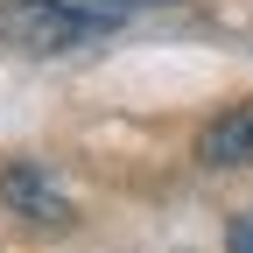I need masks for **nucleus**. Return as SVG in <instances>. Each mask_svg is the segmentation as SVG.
Wrapping results in <instances>:
<instances>
[{"mask_svg":"<svg viewBox=\"0 0 253 253\" xmlns=\"http://www.w3.org/2000/svg\"><path fill=\"white\" fill-rule=\"evenodd\" d=\"M113 36L106 14H84L71 0H0V42L28 49V56H63V49H84Z\"/></svg>","mask_w":253,"mask_h":253,"instance_id":"1","label":"nucleus"},{"mask_svg":"<svg viewBox=\"0 0 253 253\" xmlns=\"http://www.w3.org/2000/svg\"><path fill=\"white\" fill-rule=\"evenodd\" d=\"M197 155H204L211 169H239V162H253V99L232 106V113H218L204 134H197Z\"/></svg>","mask_w":253,"mask_h":253,"instance_id":"3","label":"nucleus"},{"mask_svg":"<svg viewBox=\"0 0 253 253\" xmlns=\"http://www.w3.org/2000/svg\"><path fill=\"white\" fill-rule=\"evenodd\" d=\"M71 7H84V14H106V21L120 28L126 14H134V7H169V0H71Z\"/></svg>","mask_w":253,"mask_h":253,"instance_id":"4","label":"nucleus"},{"mask_svg":"<svg viewBox=\"0 0 253 253\" xmlns=\"http://www.w3.org/2000/svg\"><path fill=\"white\" fill-rule=\"evenodd\" d=\"M225 253H253V211L232 218V232H225Z\"/></svg>","mask_w":253,"mask_h":253,"instance_id":"5","label":"nucleus"},{"mask_svg":"<svg viewBox=\"0 0 253 253\" xmlns=\"http://www.w3.org/2000/svg\"><path fill=\"white\" fill-rule=\"evenodd\" d=\"M0 197H7L28 225H71V197H63L42 169H7L0 176Z\"/></svg>","mask_w":253,"mask_h":253,"instance_id":"2","label":"nucleus"}]
</instances>
